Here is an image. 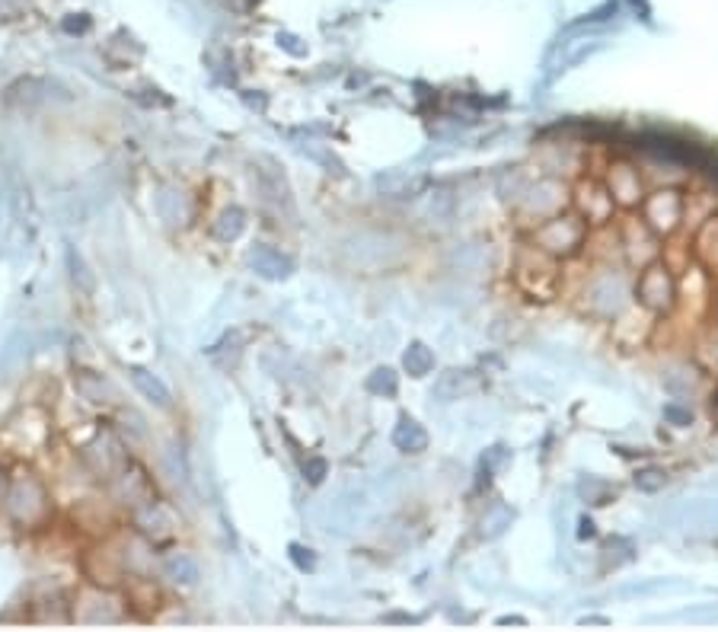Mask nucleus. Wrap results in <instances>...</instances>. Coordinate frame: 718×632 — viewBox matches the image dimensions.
<instances>
[{"label":"nucleus","mask_w":718,"mask_h":632,"mask_svg":"<svg viewBox=\"0 0 718 632\" xmlns=\"http://www.w3.org/2000/svg\"><path fill=\"white\" fill-rule=\"evenodd\" d=\"M667 269H648L639 281V297H642V304L645 307H667V301H671V278L664 275Z\"/></svg>","instance_id":"nucleus-8"},{"label":"nucleus","mask_w":718,"mask_h":632,"mask_svg":"<svg viewBox=\"0 0 718 632\" xmlns=\"http://www.w3.org/2000/svg\"><path fill=\"white\" fill-rule=\"evenodd\" d=\"M610 186H613V195L620 198L626 205H636L642 198V186H639V176L629 170V166H613L610 170Z\"/></svg>","instance_id":"nucleus-9"},{"label":"nucleus","mask_w":718,"mask_h":632,"mask_svg":"<svg viewBox=\"0 0 718 632\" xmlns=\"http://www.w3.org/2000/svg\"><path fill=\"white\" fill-rule=\"evenodd\" d=\"M131 380H135V387L150 399V403L170 406V390L163 387V380H157L154 374H147L144 368H131Z\"/></svg>","instance_id":"nucleus-10"},{"label":"nucleus","mask_w":718,"mask_h":632,"mask_svg":"<svg viewBox=\"0 0 718 632\" xmlns=\"http://www.w3.org/2000/svg\"><path fill=\"white\" fill-rule=\"evenodd\" d=\"M166 569H170V575H173L176 581H186V585H192V581L198 578V569L192 565V559H186V556L170 559V565H166Z\"/></svg>","instance_id":"nucleus-13"},{"label":"nucleus","mask_w":718,"mask_h":632,"mask_svg":"<svg viewBox=\"0 0 718 632\" xmlns=\"http://www.w3.org/2000/svg\"><path fill=\"white\" fill-rule=\"evenodd\" d=\"M83 460L90 463V470H93L99 479H109L115 470H122V467H125V454H122V447L115 444L109 435H99L93 444L83 447Z\"/></svg>","instance_id":"nucleus-5"},{"label":"nucleus","mask_w":718,"mask_h":632,"mask_svg":"<svg viewBox=\"0 0 718 632\" xmlns=\"http://www.w3.org/2000/svg\"><path fill=\"white\" fill-rule=\"evenodd\" d=\"M83 575H87L96 588H119L122 585V562L115 553L109 550H93L87 553V559H83Z\"/></svg>","instance_id":"nucleus-6"},{"label":"nucleus","mask_w":718,"mask_h":632,"mask_svg":"<svg viewBox=\"0 0 718 632\" xmlns=\"http://www.w3.org/2000/svg\"><path fill=\"white\" fill-rule=\"evenodd\" d=\"M581 205H584V211H588V221H604L613 211V195H607L597 186H588L581 195Z\"/></svg>","instance_id":"nucleus-11"},{"label":"nucleus","mask_w":718,"mask_h":632,"mask_svg":"<svg viewBox=\"0 0 718 632\" xmlns=\"http://www.w3.org/2000/svg\"><path fill=\"white\" fill-rule=\"evenodd\" d=\"M4 505H7V514L20 527H42L48 521V514H52V498H48L45 482L29 470H16L10 476Z\"/></svg>","instance_id":"nucleus-1"},{"label":"nucleus","mask_w":718,"mask_h":632,"mask_svg":"<svg viewBox=\"0 0 718 632\" xmlns=\"http://www.w3.org/2000/svg\"><path fill=\"white\" fill-rule=\"evenodd\" d=\"M125 613H128V601H119V597L112 594V588H93V591L77 594L71 620L96 626V623H119L125 620Z\"/></svg>","instance_id":"nucleus-2"},{"label":"nucleus","mask_w":718,"mask_h":632,"mask_svg":"<svg viewBox=\"0 0 718 632\" xmlns=\"http://www.w3.org/2000/svg\"><path fill=\"white\" fill-rule=\"evenodd\" d=\"M240 227H243L240 211H227L224 218H221V224H217V234H221V237H237Z\"/></svg>","instance_id":"nucleus-14"},{"label":"nucleus","mask_w":718,"mask_h":632,"mask_svg":"<svg viewBox=\"0 0 718 632\" xmlns=\"http://www.w3.org/2000/svg\"><path fill=\"white\" fill-rule=\"evenodd\" d=\"M581 237H584V224L575 221V218H556V221H549L537 234L540 249H543V253H553V256L572 253V249L581 243Z\"/></svg>","instance_id":"nucleus-3"},{"label":"nucleus","mask_w":718,"mask_h":632,"mask_svg":"<svg viewBox=\"0 0 718 632\" xmlns=\"http://www.w3.org/2000/svg\"><path fill=\"white\" fill-rule=\"evenodd\" d=\"M645 214H648V221H651V227H655V230H664V234H667V230H674L677 221H680V198H677V192L651 195Z\"/></svg>","instance_id":"nucleus-7"},{"label":"nucleus","mask_w":718,"mask_h":632,"mask_svg":"<svg viewBox=\"0 0 718 632\" xmlns=\"http://www.w3.org/2000/svg\"><path fill=\"white\" fill-rule=\"evenodd\" d=\"M517 281L524 285V291L537 294V297H549L556 288V269L553 262L546 259L543 249H537V256H530L521 262V269H517Z\"/></svg>","instance_id":"nucleus-4"},{"label":"nucleus","mask_w":718,"mask_h":632,"mask_svg":"<svg viewBox=\"0 0 718 632\" xmlns=\"http://www.w3.org/2000/svg\"><path fill=\"white\" fill-rule=\"evenodd\" d=\"M68 269H71V281L77 285V291H83V294H93V288H96V278H93V272L87 269V262H83V259L74 253V246H68Z\"/></svg>","instance_id":"nucleus-12"}]
</instances>
